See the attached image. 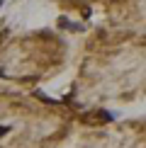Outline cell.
<instances>
[{
  "instance_id": "1",
  "label": "cell",
  "mask_w": 146,
  "mask_h": 148,
  "mask_svg": "<svg viewBox=\"0 0 146 148\" xmlns=\"http://www.w3.org/2000/svg\"><path fill=\"white\" fill-rule=\"evenodd\" d=\"M8 134V126H0V136H5Z\"/></svg>"
}]
</instances>
